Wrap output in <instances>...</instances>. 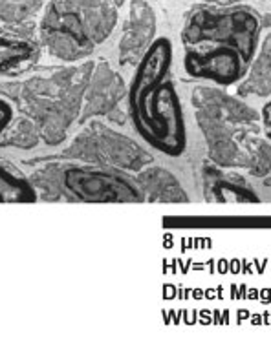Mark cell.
I'll return each instance as SVG.
<instances>
[{
  "mask_svg": "<svg viewBox=\"0 0 271 356\" xmlns=\"http://www.w3.org/2000/svg\"><path fill=\"white\" fill-rule=\"evenodd\" d=\"M63 200L75 203H144L136 177L119 168L68 161L61 166Z\"/></svg>",
  "mask_w": 271,
  "mask_h": 356,
  "instance_id": "5",
  "label": "cell"
},
{
  "mask_svg": "<svg viewBox=\"0 0 271 356\" xmlns=\"http://www.w3.org/2000/svg\"><path fill=\"white\" fill-rule=\"evenodd\" d=\"M262 39V19L253 8L242 4L202 6L185 19L182 40L185 48L231 46L251 63Z\"/></svg>",
  "mask_w": 271,
  "mask_h": 356,
  "instance_id": "3",
  "label": "cell"
},
{
  "mask_svg": "<svg viewBox=\"0 0 271 356\" xmlns=\"http://www.w3.org/2000/svg\"><path fill=\"white\" fill-rule=\"evenodd\" d=\"M134 130L154 150L169 157L182 156L187 148V127L180 95L171 81L154 90L136 106L127 108Z\"/></svg>",
  "mask_w": 271,
  "mask_h": 356,
  "instance_id": "4",
  "label": "cell"
},
{
  "mask_svg": "<svg viewBox=\"0 0 271 356\" xmlns=\"http://www.w3.org/2000/svg\"><path fill=\"white\" fill-rule=\"evenodd\" d=\"M198 128L202 132L208 154L212 165L220 168H242V136L249 128H240L224 118L208 110H198L194 113ZM255 128V127H253Z\"/></svg>",
  "mask_w": 271,
  "mask_h": 356,
  "instance_id": "8",
  "label": "cell"
},
{
  "mask_svg": "<svg viewBox=\"0 0 271 356\" xmlns=\"http://www.w3.org/2000/svg\"><path fill=\"white\" fill-rule=\"evenodd\" d=\"M237 95L246 97H271V33L262 37L251 63L240 83Z\"/></svg>",
  "mask_w": 271,
  "mask_h": 356,
  "instance_id": "16",
  "label": "cell"
},
{
  "mask_svg": "<svg viewBox=\"0 0 271 356\" xmlns=\"http://www.w3.org/2000/svg\"><path fill=\"white\" fill-rule=\"evenodd\" d=\"M192 106L194 110L198 108V110L217 113L240 128H253L261 121V113L249 106L244 99L211 86H196L192 90Z\"/></svg>",
  "mask_w": 271,
  "mask_h": 356,
  "instance_id": "13",
  "label": "cell"
},
{
  "mask_svg": "<svg viewBox=\"0 0 271 356\" xmlns=\"http://www.w3.org/2000/svg\"><path fill=\"white\" fill-rule=\"evenodd\" d=\"M136 183L150 203H187L189 195L173 172L158 165H147L134 174Z\"/></svg>",
  "mask_w": 271,
  "mask_h": 356,
  "instance_id": "14",
  "label": "cell"
},
{
  "mask_svg": "<svg viewBox=\"0 0 271 356\" xmlns=\"http://www.w3.org/2000/svg\"><path fill=\"white\" fill-rule=\"evenodd\" d=\"M95 63L52 70L26 81L0 84V93L37 124L40 139L57 147L66 139L70 127L79 121L84 88Z\"/></svg>",
  "mask_w": 271,
  "mask_h": 356,
  "instance_id": "1",
  "label": "cell"
},
{
  "mask_svg": "<svg viewBox=\"0 0 271 356\" xmlns=\"http://www.w3.org/2000/svg\"><path fill=\"white\" fill-rule=\"evenodd\" d=\"M42 46L28 24H0V75H19L39 63Z\"/></svg>",
  "mask_w": 271,
  "mask_h": 356,
  "instance_id": "11",
  "label": "cell"
},
{
  "mask_svg": "<svg viewBox=\"0 0 271 356\" xmlns=\"http://www.w3.org/2000/svg\"><path fill=\"white\" fill-rule=\"evenodd\" d=\"M203 194L209 201L258 203V194L238 174H224L220 166L203 168Z\"/></svg>",
  "mask_w": 271,
  "mask_h": 356,
  "instance_id": "15",
  "label": "cell"
},
{
  "mask_svg": "<svg viewBox=\"0 0 271 356\" xmlns=\"http://www.w3.org/2000/svg\"><path fill=\"white\" fill-rule=\"evenodd\" d=\"M37 10L39 2L33 0H0V20L2 24H26Z\"/></svg>",
  "mask_w": 271,
  "mask_h": 356,
  "instance_id": "21",
  "label": "cell"
},
{
  "mask_svg": "<svg viewBox=\"0 0 271 356\" xmlns=\"http://www.w3.org/2000/svg\"><path fill=\"white\" fill-rule=\"evenodd\" d=\"M174 59L173 42L169 37H158L150 42L141 59L134 66V74L127 86V108H132L147 95L160 88L171 72Z\"/></svg>",
  "mask_w": 271,
  "mask_h": 356,
  "instance_id": "9",
  "label": "cell"
},
{
  "mask_svg": "<svg viewBox=\"0 0 271 356\" xmlns=\"http://www.w3.org/2000/svg\"><path fill=\"white\" fill-rule=\"evenodd\" d=\"M209 4H217V6H231V4H240L242 0H206Z\"/></svg>",
  "mask_w": 271,
  "mask_h": 356,
  "instance_id": "24",
  "label": "cell"
},
{
  "mask_svg": "<svg viewBox=\"0 0 271 356\" xmlns=\"http://www.w3.org/2000/svg\"><path fill=\"white\" fill-rule=\"evenodd\" d=\"M255 128H249L242 136V170L255 177L271 176V143L253 136Z\"/></svg>",
  "mask_w": 271,
  "mask_h": 356,
  "instance_id": "18",
  "label": "cell"
},
{
  "mask_svg": "<svg viewBox=\"0 0 271 356\" xmlns=\"http://www.w3.org/2000/svg\"><path fill=\"white\" fill-rule=\"evenodd\" d=\"M118 22L109 0H54L39 24V42L63 63H79L112 35Z\"/></svg>",
  "mask_w": 271,
  "mask_h": 356,
  "instance_id": "2",
  "label": "cell"
},
{
  "mask_svg": "<svg viewBox=\"0 0 271 356\" xmlns=\"http://www.w3.org/2000/svg\"><path fill=\"white\" fill-rule=\"evenodd\" d=\"M42 139H40L39 128L24 113L15 115L10 127L6 128V132L0 136V147L19 148V150H31Z\"/></svg>",
  "mask_w": 271,
  "mask_h": 356,
  "instance_id": "19",
  "label": "cell"
},
{
  "mask_svg": "<svg viewBox=\"0 0 271 356\" xmlns=\"http://www.w3.org/2000/svg\"><path fill=\"white\" fill-rule=\"evenodd\" d=\"M261 122H262V128H264V132H266V136L271 139V99L264 104V106H262Z\"/></svg>",
  "mask_w": 271,
  "mask_h": 356,
  "instance_id": "23",
  "label": "cell"
},
{
  "mask_svg": "<svg viewBox=\"0 0 271 356\" xmlns=\"http://www.w3.org/2000/svg\"><path fill=\"white\" fill-rule=\"evenodd\" d=\"M247 63L231 46H198L185 48L183 68L198 81H209L220 88L238 84L247 72Z\"/></svg>",
  "mask_w": 271,
  "mask_h": 356,
  "instance_id": "7",
  "label": "cell"
},
{
  "mask_svg": "<svg viewBox=\"0 0 271 356\" xmlns=\"http://www.w3.org/2000/svg\"><path fill=\"white\" fill-rule=\"evenodd\" d=\"M13 118H15V106L10 99L0 93V136L6 132V128L10 127Z\"/></svg>",
  "mask_w": 271,
  "mask_h": 356,
  "instance_id": "22",
  "label": "cell"
},
{
  "mask_svg": "<svg viewBox=\"0 0 271 356\" xmlns=\"http://www.w3.org/2000/svg\"><path fill=\"white\" fill-rule=\"evenodd\" d=\"M262 185H264V186H266V188H270V191H271V176L262 177Z\"/></svg>",
  "mask_w": 271,
  "mask_h": 356,
  "instance_id": "25",
  "label": "cell"
},
{
  "mask_svg": "<svg viewBox=\"0 0 271 356\" xmlns=\"http://www.w3.org/2000/svg\"><path fill=\"white\" fill-rule=\"evenodd\" d=\"M125 97L127 84L123 77L107 60L94 64L90 81L84 88L79 121L86 122L90 119L110 118Z\"/></svg>",
  "mask_w": 271,
  "mask_h": 356,
  "instance_id": "10",
  "label": "cell"
},
{
  "mask_svg": "<svg viewBox=\"0 0 271 356\" xmlns=\"http://www.w3.org/2000/svg\"><path fill=\"white\" fill-rule=\"evenodd\" d=\"M156 19L153 8L144 0H134L130 17L125 24L118 44V60L121 66H136L156 37Z\"/></svg>",
  "mask_w": 271,
  "mask_h": 356,
  "instance_id": "12",
  "label": "cell"
},
{
  "mask_svg": "<svg viewBox=\"0 0 271 356\" xmlns=\"http://www.w3.org/2000/svg\"><path fill=\"white\" fill-rule=\"evenodd\" d=\"M63 159L112 166L128 174H136L153 163V156L139 143L98 119H90L64 148Z\"/></svg>",
  "mask_w": 271,
  "mask_h": 356,
  "instance_id": "6",
  "label": "cell"
},
{
  "mask_svg": "<svg viewBox=\"0 0 271 356\" xmlns=\"http://www.w3.org/2000/svg\"><path fill=\"white\" fill-rule=\"evenodd\" d=\"M39 194L30 176L0 159V203H37Z\"/></svg>",
  "mask_w": 271,
  "mask_h": 356,
  "instance_id": "17",
  "label": "cell"
},
{
  "mask_svg": "<svg viewBox=\"0 0 271 356\" xmlns=\"http://www.w3.org/2000/svg\"><path fill=\"white\" fill-rule=\"evenodd\" d=\"M61 166H63V163H48V165L37 168L30 176L35 191L39 194V201L63 200V192H61Z\"/></svg>",
  "mask_w": 271,
  "mask_h": 356,
  "instance_id": "20",
  "label": "cell"
}]
</instances>
